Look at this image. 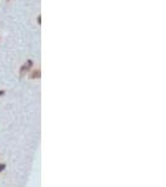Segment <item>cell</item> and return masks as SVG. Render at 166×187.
<instances>
[{"mask_svg":"<svg viewBox=\"0 0 166 187\" xmlns=\"http://www.w3.org/2000/svg\"><path fill=\"white\" fill-rule=\"evenodd\" d=\"M40 75H41V70L38 67V69H35V70H33V72H30L29 78L31 80H36V79H40Z\"/></svg>","mask_w":166,"mask_h":187,"instance_id":"obj_2","label":"cell"},{"mask_svg":"<svg viewBox=\"0 0 166 187\" xmlns=\"http://www.w3.org/2000/svg\"><path fill=\"white\" fill-rule=\"evenodd\" d=\"M34 66V62H33V60H26L24 64L20 66V69H19V75H20V78H24V76L27 74V72H30V70H31V67Z\"/></svg>","mask_w":166,"mask_h":187,"instance_id":"obj_1","label":"cell"},{"mask_svg":"<svg viewBox=\"0 0 166 187\" xmlns=\"http://www.w3.org/2000/svg\"><path fill=\"white\" fill-rule=\"evenodd\" d=\"M6 94V91H5V90H0V98H3V96Z\"/></svg>","mask_w":166,"mask_h":187,"instance_id":"obj_4","label":"cell"},{"mask_svg":"<svg viewBox=\"0 0 166 187\" xmlns=\"http://www.w3.org/2000/svg\"><path fill=\"white\" fill-rule=\"evenodd\" d=\"M8 1H9V0H8Z\"/></svg>","mask_w":166,"mask_h":187,"instance_id":"obj_5","label":"cell"},{"mask_svg":"<svg viewBox=\"0 0 166 187\" xmlns=\"http://www.w3.org/2000/svg\"><path fill=\"white\" fill-rule=\"evenodd\" d=\"M5 170H6V163L0 162V174H1V172H4Z\"/></svg>","mask_w":166,"mask_h":187,"instance_id":"obj_3","label":"cell"}]
</instances>
